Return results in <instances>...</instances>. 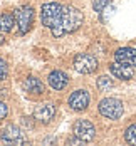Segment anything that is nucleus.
<instances>
[{
	"mask_svg": "<svg viewBox=\"0 0 136 146\" xmlns=\"http://www.w3.org/2000/svg\"><path fill=\"white\" fill-rule=\"evenodd\" d=\"M98 109L107 119H118V117L123 116V111H124L123 102L119 99H116V98H106V99H103L99 102Z\"/></svg>",
	"mask_w": 136,
	"mask_h": 146,
	"instance_id": "nucleus-4",
	"label": "nucleus"
},
{
	"mask_svg": "<svg viewBox=\"0 0 136 146\" xmlns=\"http://www.w3.org/2000/svg\"><path fill=\"white\" fill-rule=\"evenodd\" d=\"M15 22H17V27H19V34H27L32 29V24H34V17L35 12L30 5H24L20 9L15 10Z\"/></svg>",
	"mask_w": 136,
	"mask_h": 146,
	"instance_id": "nucleus-3",
	"label": "nucleus"
},
{
	"mask_svg": "<svg viewBox=\"0 0 136 146\" xmlns=\"http://www.w3.org/2000/svg\"><path fill=\"white\" fill-rule=\"evenodd\" d=\"M3 42H5V39H3V37H2V35H0V45L3 44Z\"/></svg>",
	"mask_w": 136,
	"mask_h": 146,
	"instance_id": "nucleus-22",
	"label": "nucleus"
},
{
	"mask_svg": "<svg viewBox=\"0 0 136 146\" xmlns=\"http://www.w3.org/2000/svg\"><path fill=\"white\" fill-rule=\"evenodd\" d=\"M24 89H25L29 94H42V92H44V84H42L40 79L30 76V77L25 79V82H24Z\"/></svg>",
	"mask_w": 136,
	"mask_h": 146,
	"instance_id": "nucleus-13",
	"label": "nucleus"
},
{
	"mask_svg": "<svg viewBox=\"0 0 136 146\" xmlns=\"http://www.w3.org/2000/svg\"><path fill=\"white\" fill-rule=\"evenodd\" d=\"M114 59H116V62L136 67V49H133V47H121V49H118L114 52Z\"/></svg>",
	"mask_w": 136,
	"mask_h": 146,
	"instance_id": "nucleus-10",
	"label": "nucleus"
},
{
	"mask_svg": "<svg viewBox=\"0 0 136 146\" xmlns=\"http://www.w3.org/2000/svg\"><path fill=\"white\" fill-rule=\"evenodd\" d=\"M89 102H91V96L86 89H77V91H74V92L69 96V99H67L69 108H71L72 111H77V113L86 111V109L89 108Z\"/></svg>",
	"mask_w": 136,
	"mask_h": 146,
	"instance_id": "nucleus-5",
	"label": "nucleus"
},
{
	"mask_svg": "<svg viewBox=\"0 0 136 146\" xmlns=\"http://www.w3.org/2000/svg\"><path fill=\"white\" fill-rule=\"evenodd\" d=\"M81 24H82V12L76 7L67 5V7H62V15H60L59 24L50 30H52L54 37H60L64 34H71V32L77 30L81 27Z\"/></svg>",
	"mask_w": 136,
	"mask_h": 146,
	"instance_id": "nucleus-1",
	"label": "nucleus"
},
{
	"mask_svg": "<svg viewBox=\"0 0 136 146\" xmlns=\"http://www.w3.org/2000/svg\"><path fill=\"white\" fill-rule=\"evenodd\" d=\"M56 114V108H54V104H50V102H42V104H39L37 108H35V111H34V117L35 119H39L40 123H49L52 117Z\"/></svg>",
	"mask_w": 136,
	"mask_h": 146,
	"instance_id": "nucleus-11",
	"label": "nucleus"
},
{
	"mask_svg": "<svg viewBox=\"0 0 136 146\" xmlns=\"http://www.w3.org/2000/svg\"><path fill=\"white\" fill-rule=\"evenodd\" d=\"M106 5H107V0H94V10L96 12H103Z\"/></svg>",
	"mask_w": 136,
	"mask_h": 146,
	"instance_id": "nucleus-18",
	"label": "nucleus"
},
{
	"mask_svg": "<svg viewBox=\"0 0 136 146\" xmlns=\"http://www.w3.org/2000/svg\"><path fill=\"white\" fill-rule=\"evenodd\" d=\"M15 25V17L12 14H9V12H5V14L0 15V32H3V34H9L12 27Z\"/></svg>",
	"mask_w": 136,
	"mask_h": 146,
	"instance_id": "nucleus-14",
	"label": "nucleus"
},
{
	"mask_svg": "<svg viewBox=\"0 0 136 146\" xmlns=\"http://www.w3.org/2000/svg\"><path fill=\"white\" fill-rule=\"evenodd\" d=\"M0 143H5V145H24L25 143V138H24V133L20 131L17 126L10 124L7 128H3L0 131Z\"/></svg>",
	"mask_w": 136,
	"mask_h": 146,
	"instance_id": "nucleus-7",
	"label": "nucleus"
},
{
	"mask_svg": "<svg viewBox=\"0 0 136 146\" xmlns=\"http://www.w3.org/2000/svg\"><path fill=\"white\" fill-rule=\"evenodd\" d=\"M96 84H98V89H99V91H104V92L109 91V89H113V86H114V84H113V79L107 77V76H99V79H98Z\"/></svg>",
	"mask_w": 136,
	"mask_h": 146,
	"instance_id": "nucleus-15",
	"label": "nucleus"
},
{
	"mask_svg": "<svg viewBox=\"0 0 136 146\" xmlns=\"http://www.w3.org/2000/svg\"><path fill=\"white\" fill-rule=\"evenodd\" d=\"M47 81H49V84H50V88L52 89H56V91H62V89L67 86L69 77H67V74L62 72V71H52V72L49 74Z\"/></svg>",
	"mask_w": 136,
	"mask_h": 146,
	"instance_id": "nucleus-12",
	"label": "nucleus"
},
{
	"mask_svg": "<svg viewBox=\"0 0 136 146\" xmlns=\"http://www.w3.org/2000/svg\"><path fill=\"white\" fill-rule=\"evenodd\" d=\"M74 69L81 74H92L98 69V60L91 54H77L74 57Z\"/></svg>",
	"mask_w": 136,
	"mask_h": 146,
	"instance_id": "nucleus-6",
	"label": "nucleus"
},
{
	"mask_svg": "<svg viewBox=\"0 0 136 146\" xmlns=\"http://www.w3.org/2000/svg\"><path fill=\"white\" fill-rule=\"evenodd\" d=\"M72 131H74V136H77L79 139H82L84 143L92 141L94 136H96V129H94V126L91 124L89 121H86V119H77V121L74 123Z\"/></svg>",
	"mask_w": 136,
	"mask_h": 146,
	"instance_id": "nucleus-8",
	"label": "nucleus"
},
{
	"mask_svg": "<svg viewBox=\"0 0 136 146\" xmlns=\"http://www.w3.org/2000/svg\"><path fill=\"white\" fill-rule=\"evenodd\" d=\"M60 15H62V5H59L57 2H47V3L42 5V9H40L42 25L49 27V29H54L59 24Z\"/></svg>",
	"mask_w": 136,
	"mask_h": 146,
	"instance_id": "nucleus-2",
	"label": "nucleus"
},
{
	"mask_svg": "<svg viewBox=\"0 0 136 146\" xmlns=\"http://www.w3.org/2000/svg\"><path fill=\"white\" fill-rule=\"evenodd\" d=\"M124 139H126V143H129V145H136V124H131V126L126 129Z\"/></svg>",
	"mask_w": 136,
	"mask_h": 146,
	"instance_id": "nucleus-16",
	"label": "nucleus"
},
{
	"mask_svg": "<svg viewBox=\"0 0 136 146\" xmlns=\"http://www.w3.org/2000/svg\"><path fill=\"white\" fill-rule=\"evenodd\" d=\"M7 114H9V108H7V104L0 101V119H5Z\"/></svg>",
	"mask_w": 136,
	"mask_h": 146,
	"instance_id": "nucleus-19",
	"label": "nucleus"
},
{
	"mask_svg": "<svg viewBox=\"0 0 136 146\" xmlns=\"http://www.w3.org/2000/svg\"><path fill=\"white\" fill-rule=\"evenodd\" d=\"M7 72H9V67H7V62L0 57V81H3L7 77Z\"/></svg>",
	"mask_w": 136,
	"mask_h": 146,
	"instance_id": "nucleus-17",
	"label": "nucleus"
},
{
	"mask_svg": "<svg viewBox=\"0 0 136 146\" xmlns=\"http://www.w3.org/2000/svg\"><path fill=\"white\" fill-rule=\"evenodd\" d=\"M109 72L113 74L116 79H121V81H129L133 79V67L131 66H126V64H121V62H113L109 64Z\"/></svg>",
	"mask_w": 136,
	"mask_h": 146,
	"instance_id": "nucleus-9",
	"label": "nucleus"
},
{
	"mask_svg": "<svg viewBox=\"0 0 136 146\" xmlns=\"http://www.w3.org/2000/svg\"><path fill=\"white\" fill-rule=\"evenodd\" d=\"M22 123H24L27 128H34V121L30 123V117H24V121H22Z\"/></svg>",
	"mask_w": 136,
	"mask_h": 146,
	"instance_id": "nucleus-21",
	"label": "nucleus"
},
{
	"mask_svg": "<svg viewBox=\"0 0 136 146\" xmlns=\"http://www.w3.org/2000/svg\"><path fill=\"white\" fill-rule=\"evenodd\" d=\"M66 143H67V145H84V141H82V139H79L77 136H76V138H69Z\"/></svg>",
	"mask_w": 136,
	"mask_h": 146,
	"instance_id": "nucleus-20",
	"label": "nucleus"
}]
</instances>
